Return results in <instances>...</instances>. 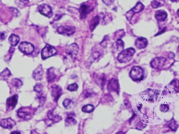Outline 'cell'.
Masks as SVG:
<instances>
[{"mask_svg":"<svg viewBox=\"0 0 179 134\" xmlns=\"http://www.w3.org/2000/svg\"><path fill=\"white\" fill-rule=\"evenodd\" d=\"M135 52V50L132 47L127 48L122 51L119 54L117 57V60L121 63L130 62L132 60Z\"/></svg>","mask_w":179,"mask_h":134,"instance_id":"6da1fadb","label":"cell"},{"mask_svg":"<svg viewBox=\"0 0 179 134\" xmlns=\"http://www.w3.org/2000/svg\"><path fill=\"white\" fill-rule=\"evenodd\" d=\"M129 75L133 80H141L144 76V71L141 67L136 66L132 68L129 73Z\"/></svg>","mask_w":179,"mask_h":134,"instance_id":"7a4b0ae2","label":"cell"},{"mask_svg":"<svg viewBox=\"0 0 179 134\" xmlns=\"http://www.w3.org/2000/svg\"><path fill=\"white\" fill-rule=\"evenodd\" d=\"M57 50L54 47L49 44L46 45L42 49L41 57L43 59H46L55 55L57 52Z\"/></svg>","mask_w":179,"mask_h":134,"instance_id":"3957f363","label":"cell"},{"mask_svg":"<svg viewBox=\"0 0 179 134\" xmlns=\"http://www.w3.org/2000/svg\"><path fill=\"white\" fill-rule=\"evenodd\" d=\"M144 8V6L142 3L140 2H138L135 6L126 13V16L127 19L128 21H130L134 14L142 11Z\"/></svg>","mask_w":179,"mask_h":134,"instance_id":"277c9868","label":"cell"},{"mask_svg":"<svg viewBox=\"0 0 179 134\" xmlns=\"http://www.w3.org/2000/svg\"><path fill=\"white\" fill-rule=\"evenodd\" d=\"M20 51L26 54H30L35 50V47L32 44L28 42H22L19 46Z\"/></svg>","mask_w":179,"mask_h":134,"instance_id":"5b68a950","label":"cell"},{"mask_svg":"<svg viewBox=\"0 0 179 134\" xmlns=\"http://www.w3.org/2000/svg\"><path fill=\"white\" fill-rule=\"evenodd\" d=\"M38 9L39 12L44 16L49 18L52 17L53 16L52 8L49 5L41 4L38 6Z\"/></svg>","mask_w":179,"mask_h":134,"instance_id":"8992f818","label":"cell"},{"mask_svg":"<svg viewBox=\"0 0 179 134\" xmlns=\"http://www.w3.org/2000/svg\"><path fill=\"white\" fill-rule=\"evenodd\" d=\"M167 61V59L165 57H157L151 61V65L153 68L161 69L165 65Z\"/></svg>","mask_w":179,"mask_h":134,"instance_id":"52a82bcc","label":"cell"},{"mask_svg":"<svg viewBox=\"0 0 179 134\" xmlns=\"http://www.w3.org/2000/svg\"><path fill=\"white\" fill-rule=\"evenodd\" d=\"M17 115L20 118L23 119H30L32 117L31 110L28 107H21L18 110Z\"/></svg>","mask_w":179,"mask_h":134,"instance_id":"ba28073f","label":"cell"},{"mask_svg":"<svg viewBox=\"0 0 179 134\" xmlns=\"http://www.w3.org/2000/svg\"><path fill=\"white\" fill-rule=\"evenodd\" d=\"M75 28L74 27L62 26L59 27L57 29V32L65 36H70L75 33Z\"/></svg>","mask_w":179,"mask_h":134,"instance_id":"9c48e42d","label":"cell"},{"mask_svg":"<svg viewBox=\"0 0 179 134\" xmlns=\"http://www.w3.org/2000/svg\"><path fill=\"white\" fill-rule=\"evenodd\" d=\"M79 47L76 43L71 44L66 49V52L73 59H75L77 55Z\"/></svg>","mask_w":179,"mask_h":134,"instance_id":"30bf717a","label":"cell"},{"mask_svg":"<svg viewBox=\"0 0 179 134\" xmlns=\"http://www.w3.org/2000/svg\"><path fill=\"white\" fill-rule=\"evenodd\" d=\"M16 122L11 118L4 119L0 122V125L3 128L11 129L16 125Z\"/></svg>","mask_w":179,"mask_h":134,"instance_id":"8fae6325","label":"cell"},{"mask_svg":"<svg viewBox=\"0 0 179 134\" xmlns=\"http://www.w3.org/2000/svg\"><path fill=\"white\" fill-rule=\"evenodd\" d=\"M107 89L109 91L115 92H118L119 90V85L118 81L117 79L113 78L110 80L107 85Z\"/></svg>","mask_w":179,"mask_h":134,"instance_id":"7c38bea8","label":"cell"},{"mask_svg":"<svg viewBox=\"0 0 179 134\" xmlns=\"http://www.w3.org/2000/svg\"><path fill=\"white\" fill-rule=\"evenodd\" d=\"M18 98L17 95H14L11 97L8 98L6 101L7 107L8 108L14 109L17 103Z\"/></svg>","mask_w":179,"mask_h":134,"instance_id":"4fadbf2b","label":"cell"},{"mask_svg":"<svg viewBox=\"0 0 179 134\" xmlns=\"http://www.w3.org/2000/svg\"><path fill=\"white\" fill-rule=\"evenodd\" d=\"M91 11L92 8L88 5L85 4L82 5L79 10L81 18L82 19L86 18Z\"/></svg>","mask_w":179,"mask_h":134,"instance_id":"5bb4252c","label":"cell"},{"mask_svg":"<svg viewBox=\"0 0 179 134\" xmlns=\"http://www.w3.org/2000/svg\"><path fill=\"white\" fill-rule=\"evenodd\" d=\"M43 74V69L42 66L40 65L34 71L32 76L36 80H40L42 79Z\"/></svg>","mask_w":179,"mask_h":134,"instance_id":"9a60e30c","label":"cell"},{"mask_svg":"<svg viewBox=\"0 0 179 134\" xmlns=\"http://www.w3.org/2000/svg\"><path fill=\"white\" fill-rule=\"evenodd\" d=\"M148 41L147 39L143 37H139L136 40L135 45L137 48L142 49L147 46Z\"/></svg>","mask_w":179,"mask_h":134,"instance_id":"2e32d148","label":"cell"},{"mask_svg":"<svg viewBox=\"0 0 179 134\" xmlns=\"http://www.w3.org/2000/svg\"><path fill=\"white\" fill-rule=\"evenodd\" d=\"M62 94V89L60 86L57 85L53 87L51 95L54 100L57 101Z\"/></svg>","mask_w":179,"mask_h":134,"instance_id":"e0dca14e","label":"cell"},{"mask_svg":"<svg viewBox=\"0 0 179 134\" xmlns=\"http://www.w3.org/2000/svg\"><path fill=\"white\" fill-rule=\"evenodd\" d=\"M155 18L158 21H164L167 16V14L163 10H158L155 14Z\"/></svg>","mask_w":179,"mask_h":134,"instance_id":"ac0fdd59","label":"cell"},{"mask_svg":"<svg viewBox=\"0 0 179 134\" xmlns=\"http://www.w3.org/2000/svg\"><path fill=\"white\" fill-rule=\"evenodd\" d=\"M100 54L98 52H95L91 54L86 62V66L89 67L99 57Z\"/></svg>","mask_w":179,"mask_h":134,"instance_id":"d6986e66","label":"cell"},{"mask_svg":"<svg viewBox=\"0 0 179 134\" xmlns=\"http://www.w3.org/2000/svg\"><path fill=\"white\" fill-rule=\"evenodd\" d=\"M9 43L12 47H15L19 43L20 38L17 35L12 34L9 37Z\"/></svg>","mask_w":179,"mask_h":134,"instance_id":"ffe728a7","label":"cell"},{"mask_svg":"<svg viewBox=\"0 0 179 134\" xmlns=\"http://www.w3.org/2000/svg\"><path fill=\"white\" fill-rule=\"evenodd\" d=\"M99 23V18L98 16H96L91 20V23H90V28L91 31H93L95 28L98 25Z\"/></svg>","mask_w":179,"mask_h":134,"instance_id":"44dd1931","label":"cell"},{"mask_svg":"<svg viewBox=\"0 0 179 134\" xmlns=\"http://www.w3.org/2000/svg\"><path fill=\"white\" fill-rule=\"evenodd\" d=\"M165 3L164 0H153L151 4L153 8H157L163 6Z\"/></svg>","mask_w":179,"mask_h":134,"instance_id":"7402d4cb","label":"cell"},{"mask_svg":"<svg viewBox=\"0 0 179 134\" xmlns=\"http://www.w3.org/2000/svg\"><path fill=\"white\" fill-rule=\"evenodd\" d=\"M11 75V73L7 68L5 69L2 72L0 73V79L6 80Z\"/></svg>","mask_w":179,"mask_h":134,"instance_id":"603a6c76","label":"cell"},{"mask_svg":"<svg viewBox=\"0 0 179 134\" xmlns=\"http://www.w3.org/2000/svg\"><path fill=\"white\" fill-rule=\"evenodd\" d=\"M49 118L51 120L54 121V123H57L60 121L62 118L57 115H54L51 111H49L48 114Z\"/></svg>","mask_w":179,"mask_h":134,"instance_id":"cb8c5ba5","label":"cell"},{"mask_svg":"<svg viewBox=\"0 0 179 134\" xmlns=\"http://www.w3.org/2000/svg\"><path fill=\"white\" fill-rule=\"evenodd\" d=\"M56 77V75L52 68L49 69L47 71V78L49 82H52Z\"/></svg>","mask_w":179,"mask_h":134,"instance_id":"d4e9b609","label":"cell"},{"mask_svg":"<svg viewBox=\"0 0 179 134\" xmlns=\"http://www.w3.org/2000/svg\"><path fill=\"white\" fill-rule=\"evenodd\" d=\"M29 1V0H15L17 6L20 8H23L26 6Z\"/></svg>","mask_w":179,"mask_h":134,"instance_id":"484cf974","label":"cell"},{"mask_svg":"<svg viewBox=\"0 0 179 134\" xmlns=\"http://www.w3.org/2000/svg\"><path fill=\"white\" fill-rule=\"evenodd\" d=\"M115 47L119 51L122 50L124 48V43L120 39H118L116 42Z\"/></svg>","mask_w":179,"mask_h":134,"instance_id":"4316f807","label":"cell"},{"mask_svg":"<svg viewBox=\"0 0 179 134\" xmlns=\"http://www.w3.org/2000/svg\"><path fill=\"white\" fill-rule=\"evenodd\" d=\"M95 110V107L93 105H85L82 108V111L86 113H91L93 112Z\"/></svg>","mask_w":179,"mask_h":134,"instance_id":"83f0119b","label":"cell"},{"mask_svg":"<svg viewBox=\"0 0 179 134\" xmlns=\"http://www.w3.org/2000/svg\"><path fill=\"white\" fill-rule=\"evenodd\" d=\"M11 84L14 87L19 88L22 85V82L21 80L17 79H13L12 80Z\"/></svg>","mask_w":179,"mask_h":134,"instance_id":"f1b7e54d","label":"cell"},{"mask_svg":"<svg viewBox=\"0 0 179 134\" xmlns=\"http://www.w3.org/2000/svg\"><path fill=\"white\" fill-rule=\"evenodd\" d=\"M73 104L72 100L69 99H66L63 102V105L66 109H70L72 107Z\"/></svg>","mask_w":179,"mask_h":134,"instance_id":"f546056e","label":"cell"},{"mask_svg":"<svg viewBox=\"0 0 179 134\" xmlns=\"http://www.w3.org/2000/svg\"><path fill=\"white\" fill-rule=\"evenodd\" d=\"M76 123V120L71 117H69L66 118L65 120L66 125L67 126L75 125Z\"/></svg>","mask_w":179,"mask_h":134,"instance_id":"4dcf8cb0","label":"cell"},{"mask_svg":"<svg viewBox=\"0 0 179 134\" xmlns=\"http://www.w3.org/2000/svg\"><path fill=\"white\" fill-rule=\"evenodd\" d=\"M9 11L14 16L18 17L20 16V11L16 8L14 7L10 8Z\"/></svg>","mask_w":179,"mask_h":134,"instance_id":"1f68e13d","label":"cell"},{"mask_svg":"<svg viewBox=\"0 0 179 134\" xmlns=\"http://www.w3.org/2000/svg\"><path fill=\"white\" fill-rule=\"evenodd\" d=\"M96 80L97 81V82L99 84L100 86H103L105 83L106 79L104 76L102 75L101 76H98L96 77Z\"/></svg>","mask_w":179,"mask_h":134,"instance_id":"d6a6232c","label":"cell"},{"mask_svg":"<svg viewBox=\"0 0 179 134\" xmlns=\"http://www.w3.org/2000/svg\"><path fill=\"white\" fill-rule=\"evenodd\" d=\"M78 86L77 84L76 83H74L71 85H70L68 86L67 89L69 91H76L78 90Z\"/></svg>","mask_w":179,"mask_h":134,"instance_id":"836d02e7","label":"cell"},{"mask_svg":"<svg viewBox=\"0 0 179 134\" xmlns=\"http://www.w3.org/2000/svg\"><path fill=\"white\" fill-rule=\"evenodd\" d=\"M34 90L38 93L41 92L42 90L43 86L40 83H38L34 87Z\"/></svg>","mask_w":179,"mask_h":134,"instance_id":"e575fe53","label":"cell"},{"mask_svg":"<svg viewBox=\"0 0 179 134\" xmlns=\"http://www.w3.org/2000/svg\"><path fill=\"white\" fill-rule=\"evenodd\" d=\"M169 127L172 130L175 131L178 128V126H177V125L175 124L174 120H173V121H172L170 123Z\"/></svg>","mask_w":179,"mask_h":134,"instance_id":"d590c367","label":"cell"},{"mask_svg":"<svg viewBox=\"0 0 179 134\" xmlns=\"http://www.w3.org/2000/svg\"><path fill=\"white\" fill-rule=\"evenodd\" d=\"M93 93V92L92 91H90V90H87L84 91L83 95H84L85 97H88L92 95Z\"/></svg>","mask_w":179,"mask_h":134,"instance_id":"8d00e7d4","label":"cell"},{"mask_svg":"<svg viewBox=\"0 0 179 134\" xmlns=\"http://www.w3.org/2000/svg\"><path fill=\"white\" fill-rule=\"evenodd\" d=\"M169 109V107L167 105H162L161 106V110L162 111L166 112Z\"/></svg>","mask_w":179,"mask_h":134,"instance_id":"74e56055","label":"cell"},{"mask_svg":"<svg viewBox=\"0 0 179 134\" xmlns=\"http://www.w3.org/2000/svg\"><path fill=\"white\" fill-rule=\"evenodd\" d=\"M115 0H103V2L107 6H110L114 2Z\"/></svg>","mask_w":179,"mask_h":134,"instance_id":"f35d334b","label":"cell"},{"mask_svg":"<svg viewBox=\"0 0 179 134\" xmlns=\"http://www.w3.org/2000/svg\"><path fill=\"white\" fill-rule=\"evenodd\" d=\"M6 36L4 33L0 32V42L2 41L5 39Z\"/></svg>","mask_w":179,"mask_h":134,"instance_id":"ab89813d","label":"cell"},{"mask_svg":"<svg viewBox=\"0 0 179 134\" xmlns=\"http://www.w3.org/2000/svg\"><path fill=\"white\" fill-rule=\"evenodd\" d=\"M14 51L15 49L14 48H13V47H10L9 51V53L10 54H12L14 52Z\"/></svg>","mask_w":179,"mask_h":134,"instance_id":"60d3db41","label":"cell"},{"mask_svg":"<svg viewBox=\"0 0 179 134\" xmlns=\"http://www.w3.org/2000/svg\"><path fill=\"white\" fill-rule=\"evenodd\" d=\"M11 133L20 134V132L19 131H15L13 132H12Z\"/></svg>","mask_w":179,"mask_h":134,"instance_id":"b9f144b4","label":"cell"}]
</instances>
